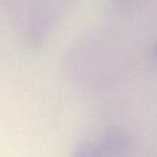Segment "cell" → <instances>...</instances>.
<instances>
[{
	"label": "cell",
	"instance_id": "6da1fadb",
	"mask_svg": "<svg viewBox=\"0 0 157 157\" xmlns=\"http://www.w3.org/2000/svg\"><path fill=\"white\" fill-rule=\"evenodd\" d=\"M154 58H155V60H156V63H157V46H156V48H155V51H154Z\"/></svg>",
	"mask_w": 157,
	"mask_h": 157
}]
</instances>
